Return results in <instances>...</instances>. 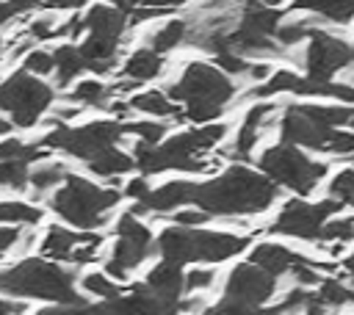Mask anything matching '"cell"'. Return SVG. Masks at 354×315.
Listing matches in <instances>:
<instances>
[{"label": "cell", "instance_id": "1", "mask_svg": "<svg viewBox=\"0 0 354 315\" xmlns=\"http://www.w3.org/2000/svg\"><path fill=\"white\" fill-rule=\"evenodd\" d=\"M277 196V185L263 174L235 166L227 174L196 185L194 202L205 213H260Z\"/></svg>", "mask_w": 354, "mask_h": 315}, {"label": "cell", "instance_id": "2", "mask_svg": "<svg viewBox=\"0 0 354 315\" xmlns=\"http://www.w3.org/2000/svg\"><path fill=\"white\" fill-rule=\"evenodd\" d=\"M0 290L8 296L58 301V304H69V307L83 304V298L75 293L72 274L66 268H61L58 262L39 260V257H25L22 262L3 271Z\"/></svg>", "mask_w": 354, "mask_h": 315}, {"label": "cell", "instance_id": "3", "mask_svg": "<svg viewBox=\"0 0 354 315\" xmlns=\"http://www.w3.org/2000/svg\"><path fill=\"white\" fill-rule=\"evenodd\" d=\"M221 135H224V124H205L199 130H191V133H183V135L171 138L166 146H155V144L141 141L136 146L133 160L144 174H158V171H166V169L205 171V163L199 160V152L213 146Z\"/></svg>", "mask_w": 354, "mask_h": 315}, {"label": "cell", "instance_id": "4", "mask_svg": "<svg viewBox=\"0 0 354 315\" xmlns=\"http://www.w3.org/2000/svg\"><path fill=\"white\" fill-rule=\"evenodd\" d=\"M249 238H238L230 232H202V229H163L158 238V249L163 260L169 262H194V260H207V262H221L238 251H243Z\"/></svg>", "mask_w": 354, "mask_h": 315}, {"label": "cell", "instance_id": "5", "mask_svg": "<svg viewBox=\"0 0 354 315\" xmlns=\"http://www.w3.org/2000/svg\"><path fill=\"white\" fill-rule=\"evenodd\" d=\"M171 97L185 102L188 119L205 124L216 119L224 108V102L232 97V83L227 75L207 64H191L177 86H171Z\"/></svg>", "mask_w": 354, "mask_h": 315}, {"label": "cell", "instance_id": "6", "mask_svg": "<svg viewBox=\"0 0 354 315\" xmlns=\"http://www.w3.org/2000/svg\"><path fill=\"white\" fill-rule=\"evenodd\" d=\"M116 202H119V191L100 188V185H94L83 177H75V174H66V180L61 182V188L50 199L53 210L64 221H69L80 229L100 227L105 221V210H111Z\"/></svg>", "mask_w": 354, "mask_h": 315}, {"label": "cell", "instance_id": "7", "mask_svg": "<svg viewBox=\"0 0 354 315\" xmlns=\"http://www.w3.org/2000/svg\"><path fill=\"white\" fill-rule=\"evenodd\" d=\"M351 108L340 105H293L288 108L282 119V135L288 144L310 146V149H326V141L337 124H346L351 119Z\"/></svg>", "mask_w": 354, "mask_h": 315}, {"label": "cell", "instance_id": "8", "mask_svg": "<svg viewBox=\"0 0 354 315\" xmlns=\"http://www.w3.org/2000/svg\"><path fill=\"white\" fill-rule=\"evenodd\" d=\"M53 102V88L44 80H36L33 72H14L0 86V108L11 116L14 127H33L39 116Z\"/></svg>", "mask_w": 354, "mask_h": 315}, {"label": "cell", "instance_id": "9", "mask_svg": "<svg viewBox=\"0 0 354 315\" xmlns=\"http://www.w3.org/2000/svg\"><path fill=\"white\" fill-rule=\"evenodd\" d=\"M122 133H124V127L116 124V122H91L86 127H64V124H58L53 133H47L41 138V146L61 149V152H66L72 158H80V160H91L102 149L113 146L122 138Z\"/></svg>", "mask_w": 354, "mask_h": 315}, {"label": "cell", "instance_id": "10", "mask_svg": "<svg viewBox=\"0 0 354 315\" xmlns=\"http://www.w3.org/2000/svg\"><path fill=\"white\" fill-rule=\"evenodd\" d=\"M260 169L271 180H277L279 185H288V188H293L299 193H307L326 174V166L324 163H310L293 144L268 149L260 158Z\"/></svg>", "mask_w": 354, "mask_h": 315}, {"label": "cell", "instance_id": "11", "mask_svg": "<svg viewBox=\"0 0 354 315\" xmlns=\"http://www.w3.org/2000/svg\"><path fill=\"white\" fill-rule=\"evenodd\" d=\"M274 287H277L274 274H268L266 268H260L254 262L238 265L230 274L227 298H224V304L216 307V312H249V309L260 307L263 301H268Z\"/></svg>", "mask_w": 354, "mask_h": 315}, {"label": "cell", "instance_id": "12", "mask_svg": "<svg viewBox=\"0 0 354 315\" xmlns=\"http://www.w3.org/2000/svg\"><path fill=\"white\" fill-rule=\"evenodd\" d=\"M116 246H113V254L108 260V274L116 276V279H124L130 268H136L152 249V235L149 229L130 213H124L119 218V227H116Z\"/></svg>", "mask_w": 354, "mask_h": 315}, {"label": "cell", "instance_id": "13", "mask_svg": "<svg viewBox=\"0 0 354 315\" xmlns=\"http://www.w3.org/2000/svg\"><path fill=\"white\" fill-rule=\"evenodd\" d=\"M337 210H340V199H329V202H318V204L293 199L282 207V213L274 224V232L296 235V238H321L326 218Z\"/></svg>", "mask_w": 354, "mask_h": 315}, {"label": "cell", "instance_id": "14", "mask_svg": "<svg viewBox=\"0 0 354 315\" xmlns=\"http://www.w3.org/2000/svg\"><path fill=\"white\" fill-rule=\"evenodd\" d=\"M351 61V47L340 39H332L321 30L313 33L310 50H307V75L313 80H332L335 72H340Z\"/></svg>", "mask_w": 354, "mask_h": 315}, {"label": "cell", "instance_id": "15", "mask_svg": "<svg viewBox=\"0 0 354 315\" xmlns=\"http://www.w3.org/2000/svg\"><path fill=\"white\" fill-rule=\"evenodd\" d=\"M279 91H293V94H315V97H337L343 102H354V88L332 83V80H313V77H296L290 72H277L268 83H263L257 88V97H271Z\"/></svg>", "mask_w": 354, "mask_h": 315}, {"label": "cell", "instance_id": "16", "mask_svg": "<svg viewBox=\"0 0 354 315\" xmlns=\"http://www.w3.org/2000/svg\"><path fill=\"white\" fill-rule=\"evenodd\" d=\"M147 285L163 298V304H166L169 309H177V298H180V293H183V287H185L183 265L163 260V262L147 276Z\"/></svg>", "mask_w": 354, "mask_h": 315}, {"label": "cell", "instance_id": "17", "mask_svg": "<svg viewBox=\"0 0 354 315\" xmlns=\"http://www.w3.org/2000/svg\"><path fill=\"white\" fill-rule=\"evenodd\" d=\"M194 191H196V182H185V180H177V182H166L160 188H149V193L141 199V207L147 210H174L180 204H191L194 202Z\"/></svg>", "mask_w": 354, "mask_h": 315}, {"label": "cell", "instance_id": "18", "mask_svg": "<svg viewBox=\"0 0 354 315\" xmlns=\"http://www.w3.org/2000/svg\"><path fill=\"white\" fill-rule=\"evenodd\" d=\"M116 47H119V39L100 36V33H88L86 41L80 44V55H83L86 69H91V72H108V69L113 66Z\"/></svg>", "mask_w": 354, "mask_h": 315}, {"label": "cell", "instance_id": "19", "mask_svg": "<svg viewBox=\"0 0 354 315\" xmlns=\"http://www.w3.org/2000/svg\"><path fill=\"white\" fill-rule=\"evenodd\" d=\"M254 265H260V268H266L268 274H285V271H296L299 265H304L307 260H301L299 254H293V251H288L285 246H277V243H260L254 251H252V257H249Z\"/></svg>", "mask_w": 354, "mask_h": 315}, {"label": "cell", "instance_id": "20", "mask_svg": "<svg viewBox=\"0 0 354 315\" xmlns=\"http://www.w3.org/2000/svg\"><path fill=\"white\" fill-rule=\"evenodd\" d=\"M124 25H127V17L116 6H91L88 14L83 17V28L88 33H100V36H111V39H119Z\"/></svg>", "mask_w": 354, "mask_h": 315}, {"label": "cell", "instance_id": "21", "mask_svg": "<svg viewBox=\"0 0 354 315\" xmlns=\"http://www.w3.org/2000/svg\"><path fill=\"white\" fill-rule=\"evenodd\" d=\"M88 235H77V232H69L64 227H47V235L41 240V254L44 257H53V260H69V254L75 251L77 243H83Z\"/></svg>", "mask_w": 354, "mask_h": 315}, {"label": "cell", "instance_id": "22", "mask_svg": "<svg viewBox=\"0 0 354 315\" xmlns=\"http://www.w3.org/2000/svg\"><path fill=\"white\" fill-rule=\"evenodd\" d=\"M133 166H136V160H133L130 155L119 152L116 146H108V149H102L97 158H91V160H88V169H91L94 174H100V177L124 174V171H130Z\"/></svg>", "mask_w": 354, "mask_h": 315}, {"label": "cell", "instance_id": "23", "mask_svg": "<svg viewBox=\"0 0 354 315\" xmlns=\"http://www.w3.org/2000/svg\"><path fill=\"white\" fill-rule=\"evenodd\" d=\"M296 8H307L315 14H324L332 22H351L354 17V0H296Z\"/></svg>", "mask_w": 354, "mask_h": 315}, {"label": "cell", "instance_id": "24", "mask_svg": "<svg viewBox=\"0 0 354 315\" xmlns=\"http://www.w3.org/2000/svg\"><path fill=\"white\" fill-rule=\"evenodd\" d=\"M160 52L158 50H136L130 58H127V64H124V72L133 77V80H149V77H155L158 72H160Z\"/></svg>", "mask_w": 354, "mask_h": 315}, {"label": "cell", "instance_id": "25", "mask_svg": "<svg viewBox=\"0 0 354 315\" xmlns=\"http://www.w3.org/2000/svg\"><path fill=\"white\" fill-rule=\"evenodd\" d=\"M53 58H55V72H58V83H61V86H66L72 77H77V75L86 69L83 55H80V47L64 44V47H58V50L53 52Z\"/></svg>", "mask_w": 354, "mask_h": 315}, {"label": "cell", "instance_id": "26", "mask_svg": "<svg viewBox=\"0 0 354 315\" xmlns=\"http://www.w3.org/2000/svg\"><path fill=\"white\" fill-rule=\"evenodd\" d=\"M277 22H279V11L266 8L263 3H249L246 14H243V25L263 33V36H271L277 30Z\"/></svg>", "mask_w": 354, "mask_h": 315}, {"label": "cell", "instance_id": "27", "mask_svg": "<svg viewBox=\"0 0 354 315\" xmlns=\"http://www.w3.org/2000/svg\"><path fill=\"white\" fill-rule=\"evenodd\" d=\"M64 180H66V166L64 163H44V166L30 171V182L28 185L36 191V196H41L44 191L61 185Z\"/></svg>", "mask_w": 354, "mask_h": 315}, {"label": "cell", "instance_id": "28", "mask_svg": "<svg viewBox=\"0 0 354 315\" xmlns=\"http://www.w3.org/2000/svg\"><path fill=\"white\" fill-rule=\"evenodd\" d=\"M41 210L28 202H0V224H39Z\"/></svg>", "mask_w": 354, "mask_h": 315}, {"label": "cell", "instance_id": "29", "mask_svg": "<svg viewBox=\"0 0 354 315\" xmlns=\"http://www.w3.org/2000/svg\"><path fill=\"white\" fill-rule=\"evenodd\" d=\"M30 182V169H28V160L22 158H14V160H0V185L3 188H25Z\"/></svg>", "mask_w": 354, "mask_h": 315}, {"label": "cell", "instance_id": "30", "mask_svg": "<svg viewBox=\"0 0 354 315\" xmlns=\"http://www.w3.org/2000/svg\"><path fill=\"white\" fill-rule=\"evenodd\" d=\"M271 111V105H254L249 113H246V122H243V127H241V135H238V152L241 155H246L252 146H254V141H257V127H260V119L266 116Z\"/></svg>", "mask_w": 354, "mask_h": 315}, {"label": "cell", "instance_id": "31", "mask_svg": "<svg viewBox=\"0 0 354 315\" xmlns=\"http://www.w3.org/2000/svg\"><path fill=\"white\" fill-rule=\"evenodd\" d=\"M130 105L136 111H144V113H155V116H169L174 113V105L160 94V91H147V94H138L130 99Z\"/></svg>", "mask_w": 354, "mask_h": 315}, {"label": "cell", "instance_id": "32", "mask_svg": "<svg viewBox=\"0 0 354 315\" xmlns=\"http://www.w3.org/2000/svg\"><path fill=\"white\" fill-rule=\"evenodd\" d=\"M83 290L91 293V296H97V298H105V301H111V298L119 296V287L108 276H102V274H86L83 276Z\"/></svg>", "mask_w": 354, "mask_h": 315}, {"label": "cell", "instance_id": "33", "mask_svg": "<svg viewBox=\"0 0 354 315\" xmlns=\"http://www.w3.org/2000/svg\"><path fill=\"white\" fill-rule=\"evenodd\" d=\"M183 33H185V25L177 19V22H169L163 30H158L155 36H152V50H158V52H166V50H171L180 39H183Z\"/></svg>", "mask_w": 354, "mask_h": 315}, {"label": "cell", "instance_id": "34", "mask_svg": "<svg viewBox=\"0 0 354 315\" xmlns=\"http://www.w3.org/2000/svg\"><path fill=\"white\" fill-rule=\"evenodd\" d=\"M102 97H105V86L100 80H80L72 91V99L88 102V105H102Z\"/></svg>", "mask_w": 354, "mask_h": 315}, {"label": "cell", "instance_id": "35", "mask_svg": "<svg viewBox=\"0 0 354 315\" xmlns=\"http://www.w3.org/2000/svg\"><path fill=\"white\" fill-rule=\"evenodd\" d=\"M318 301H326V304L354 301V290L343 287L337 279H324V285H321V290H318Z\"/></svg>", "mask_w": 354, "mask_h": 315}, {"label": "cell", "instance_id": "36", "mask_svg": "<svg viewBox=\"0 0 354 315\" xmlns=\"http://www.w3.org/2000/svg\"><path fill=\"white\" fill-rule=\"evenodd\" d=\"M25 69L33 72V75H50L55 69V58L47 50H30L25 55Z\"/></svg>", "mask_w": 354, "mask_h": 315}, {"label": "cell", "instance_id": "37", "mask_svg": "<svg viewBox=\"0 0 354 315\" xmlns=\"http://www.w3.org/2000/svg\"><path fill=\"white\" fill-rule=\"evenodd\" d=\"M122 127H124V133H136L147 144H158L166 133L163 124H152V122H130V124H122Z\"/></svg>", "mask_w": 354, "mask_h": 315}, {"label": "cell", "instance_id": "38", "mask_svg": "<svg viewBox=\"0 0 354 315\" xmlns=\"http://www.w3.org/2000/svg\"><path fill=\"white\" fill-rule=\"evenodd\" d=\"M326 152H335V155H346V152H354V133H346V130H332L329 141H326Z\"/></svg>", "mask_w": 354, "mask_h": 315}, {"label": "cell", "instance_id": "39", "mask_svg": "<svg viewBox=\"0 0 354 315\" xmlns=\"http://www.w3.org/2000/svg\"><path fill=\"white\" fill-rule=\"evenodd\" d=\"M332 196L335 199H340V202H346L351 193H354V169H346V171H340L335 180H332Z\"/></svg>", "mask_w": 354, "mask_h": 315}, {"label": "cell", "instance_id": "40", "mask_svg": "<svg viewBox=\"0 0 354 315\" xmlns=\"http://www.w3.org/2000/svg\"><path fill=\"white\" fill-rule=\"evenodd\" d=\"M321 238H340V240H348V238H354V221H351V218H343V221L324 224Z\"/></svg>", "mask_w": 354, "mask_h": 315}, {"label": "cell", "instance_id": "41", "mask_svg": "<svg viewBox=\"0 0 354 315\" xmlns=\"http://www.w3.org/2000/svg\"><path fill=\"white\" fill-rule=\"evenodd\" d=\"M28 30H30V36H33V39H39V41H44V39H53V36H58V28L53 25V19H50V17L33 19Z\"/></svg>", "mask_w": 354, "mask_h": 315}, {"label": "cell", "instance_id": "42", "mask_svg": "<svg viewBox=\"0 0 354 315\" xmlns=\"http://www.w3.org/2000/svg\"><path fill=\"white\" fill-rule=\"evenodd\" d=\"M19 235H22V232H19L14 224H3V227H0V257H3L6 251H11V249L19 243Z\"/></svg>", "mask_w": 354, "mask_h": 315}, {"label": "cell", "instance_id": "43", "mask_svg": "<svg viewBox=\"0 0 354 315\" xmlns=\"http://www.w3.org/2000/svg\"><path fill=\"white\" fill-rule=\"evenodd\" d=\"M216 61H218V66H221V69H227V72H241V69H243V61H238V58L227 50V44H221V47H218Z\"/></svg>", "mask_w": 354, "mask_h": 315}, {"label": "cell", "instance_id": "44", "mask_svg": "<svg viewBox=\"0 0 354 315\" xmlns=\"http://www.w3.org/2000/svg\"><path fill=\"white\" fill-rule=\"evenodd\" d=\"M122 8H130V6H147V8H166V6H180L185 0H116Z\"/></svg>", "mask_w": 354, "mask_h": 315}, {"label": "cell", "instance_id": "45", "mask_svg": "<svg viewBox=\"0 0 354 315\" xmlns=\"http://www.w3.org/2000/svg\"><path fill=\"white\" fill-rule=\"evenodd\" d=\"M274 33L279 36V41H285V44L290 41V44H293V41H299L307 30H304V25H288V28H277Z\"/></svg>", "mask_w": 354, "mask_h": 315}, {"label": "cell", "instance_id": "46", "mask_svg": "<svg viewBox=\"0 0 354 315\" xmlns=\"http://www.w3.org/2000/svg\"><path fill=\"white\" fill-rule=\"evenodd\" d=\"M210 218V213H199V210H185V213H177V221L185 224V227H196V224H205Z\"/></svg>", "mask_w": 354, "mask_h": 315}, {"label": "cell", "instance_id": "47", "mask_svg": "<svg viewBox=\"0 0 354 315\" xmlns=\"http://www.w3.org/2000/svg\"><path fill=\"white\" fill-rule=\"evenodd\" d=\"M124 193L141 202V199H144V196L149 193V185H147V180H144V177H138V180H133V182H127V188H124Z\"/></svg>", "mask_w": 354, "mask_h": 315}, {"label": "cell", "instance_id": "48", "mask_svg": "<svg viewBox=\"0 0 354 315\" xmlns=\"http://www.w3.org/2000/svg\"><path fill=\"white\" fill-rule=\"evenodd\" d=\"M210 279H213V274L210 271H191L188 276H185V287H205V285H210Z\"/></svg>", "mask_w": 354, "mask_h": 315}, {"label": "cell", "instance_id": "49", "mask_svg": "<svg viewBox=\"0 0 354 315\" xmlns=\"http://www.w3.org/2000/svg\"><path fill=\"white\" fill-rule=\"evenodd\" d=\"M47 8H55V11H75L80 6H86V0H44Z\"/></svg>", "mask_w": 354, "mask_h": 315}, {"label": "cell", "instance_id": "50", "mask_svg": "<svg viewBox=\"0 0 354 315\" xmlns=\"http://www.w3.org/2000/svg\"><path fill=\"white\" fill-rule=\"evenodd\" d=\"M17 14H14V8H11V3L8 0H0V25H6V22H11Z\"/></svg>", "mask_w": 354, "mask_h": 315}, {"label": "cell", "instance_id": "51", "mask_svg": "<svg viewBox=\"0 0 354 315\" xmlns=\"http://www.w3.org/2000/svg\"><path fill=\"white\" fill-rule=\"evenodd\" d=\"M11 127H14V122H11V119H6V116H0V135L11 133Z\"/></svg>", "mask_w": 354, "mask_h": 315}, {"label": "cell", "instance_id": "52", "mask_svg": "<svg viewBox=\"0 0 354 315\" xmlns=\"http://www.w3.org/2000/svg\"><path fill=\"white\" fill-rule=\"evenodd\" d=\"M346 268H348V274H351V279H354V254L346 260Z\"/></svg>", "mask_w": 354, "mask_h": 315}, {"label": "cell", "instance_id": "53", "mask_svg": "<svg viewBox=\"0 0 354 315\" xmlns=\"http://www.w3.org/2000/svg\"><path fill=\"white\" fill-rule=\"evenodd\" d=\"M263 3H268V6H277V3H282V0H263Z\"/></svg>", "mask_w": 354, "mask_h": 315}, {"label": "cell", "instance_id": "54", "mask_svg": "<svg viewBox=\"0 0 354 315\" xmlns=\"http://www.w3.org/2000/svg\"><path fill=\"white\" fill-rule=\"evenodd\" d=\"M346 202H348V204H354V193H351V196H348V199H346Z\"/></svg>", "mask_w": 354, "mask_h": 315}, {"label": "cell", "instance_id": "55", "mask_svg": "<svg viewBox=\"0 0 354 315\" xmlns=\"http://www.w3.org/2000/svg\"><path fill=\"white\" fill-rule=\"evenodd\" d=\"M348 122H351V124H354V113H351V119H348Z\"/></svg>", "mask_w": 354, "mask_h": 315}, {"label": "cell", "instance_id": "56", "mask_svg": "<svg viewBox=\"0 0 354 315\" xmlns=\"http://www.w3.org/2000/svg\"><path fill=\"white\" fill-rule=\"evenodd\" d=\"M0 47H3V39H0Z\"/></svg>", "mask_w": 354, "mask_h": 315}]
</instances>
